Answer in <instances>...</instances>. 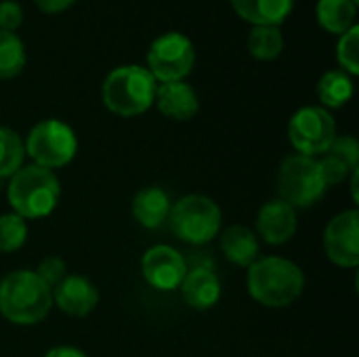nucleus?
I'll list each match as a JSON object with an SVG mask.
<instances>
[{
  "label": "nucleus",
  "mask_w": 359,
  "mask_h": 357,
  "mask_svg": "<svg viewBox=\"0 0 359 357\" xmlns=\"http://www.w3.org/2000/svg\"><path fill=\"white\" fill-rule=\"evenodd\" d=\"M326 181L322 177L318 158L309 156H288L278 173V189L280 200L290 204L292 208H307L322 200L326 194Z\"/></svg>",
  "instance_id": "39448f33"
},
{
  "label": "nucleus",
  "mask_w": 359,
  "mask_h": 357,
  "mask_svg": "<svg viewBox=\"0 0 359 357\" xmlns=\"http://www.w3.org/2000/svg\"><path fill=\"white\" fill-rule=\"evenodd\" d=\"M318 164H320V170H322V177H324L326 185H337V183L345 181L349 175H353V170H358V139L351 137V135L337 137L332 141V145L322 154Z\"/></svg>",
  "instance_id": "ddd939ff"
},
{
  "label": "nucleus",
  "mask_w": 359,
  "mask_h": 357,
  "mask_svg": "<svg viewBox=\"0 0 359 357\" xmlns=\"http://www.w3.org/2000/svg\"><path fill=\"white\" fill-rule=\"evenodd\" d=\"M23 156L25 147L21 137L11 128L0 126V179L13 177L23 166Z\"/></svg>",
  "instance_id": "b1692460"
},
{
  "label": "nucleus",
  "mask_w": 359,
  "mask_h": 357,
  "mask_svg": "<svg viewBox=\"0 0 359 357\" xmlns=\"http://www.w3.org/2000/svg\"><path fill=\"white\" fill-rule=\"evenodd\" d=\"M288 139L301 156L318 158L337 139V124L326 107H303L288 124Z\"/></svg>",
  "instance_id": "6e6552de"
},
{
  "label": "nucleus",
  "mask_w": 359,
  "mask_h": 357,
  "mask_svg": "<svg viewBox=\"0 0 359 357\" xmlns=\"http://www.w3.org/2000/svg\"><path fill=\"white\" fill-rule=\"evenodd\" d=\"M305 288L301 267L282 257H265L248 267L250 297L271 309L292 305Z\"/></svg>",
  "instance_id": "f257e3e1"
},
{
  "label": "nucleus",
  "mask_w": 359,
  "mask_h": 357,
  "mask_svg": "<svg viewBox=\"0 0 359 357\" xmlns=\"http://www.w3.org/2000/svg\"><path fill=\"white\" fill-rule=\"evenodd\" d=\"M25 65L23 42L6 29H0V80L15 78Z\"/></svg>",
  "instance_id": "5701e85b"
},
{
  "label": "nucleus",
  "mask_w": 359,
  "mask_h": 357,
  "mask_svg": "<svg viewBox=\"0 0 359 357\" xmlns=\"http://www.w3.org/2000/svg\"><path fill=\"white\" fill-rule=\"evenodd\" d=\"M181 295L183 301L194 309H210L221 299V282L217 274L208 267H191L187 269L183 282H181Z\"/></svg>",
  "instance_id": "2eb2a0df"
},
{
  "label": "nucleus",
  "mask_w": 359,
  "mask_h": 357,
  "mask_svg": "<svg viewBox=\"0 0 359 357\" xmlns=\"http://www.w3.org/2000/svg\"><path fill=\"white\" fill-rule=\"evenodd\" d=\"M158 109L172 120H189L196 116L200 101L196 90L185 82H164L160 88H156Z\"/></svg>",
  "instance_id": "dca6fc26"
},
{
  "label": "nucleus",
  "mask_w": 359,
  "mask_h": 357,
  "mask_svg": "<svg viewBox=\"0 0 359 357\" xmlns=\"http://www.w3.org/2000/svg\"><path fill=\"white\" fill-rule=\"evenodd\" d=\"M53 303H57V307L67 316L84 318L97 307L99 290L84 276H65L53 288Z\"/></svg>",
  "instance_id": "f8f14e48"
},
{
  "label": "nucleus",
  "mask_w": 359,
  "mask_h": 357,
  "mask_svg": "<svg viewBox=\"0 0 359 357\" xmlns=\"http://www.w3.org/2000/svg\"><path fill=\"white\" fill-rule=\"evenodd\" d=\"M257 227L267 244L271 246L286 244L297 234V210L280 198L271 200L263 204V208L259 210Z\"/></svg>",
  "instance_id": "4468645a"
},
{
  "label": "nucleus",
  "mask_w": 359,
  "mask_h": 357,
  "mask_svg": "<svg viewBox=\"0 0 359 357\" xmlns=\"http://www.w3.org/2000/svg\"><path fill=\"white\" fill-rule=\"evenodd\" d=\"M154 99L156 80L141 65L118 67L103 82V103L118 116H139L151 107Z\"/></svg>",
  "instance_id": "20e7f679"
},
{
  "label": "nucleus",
  "mask_w": 359,
  "mask_h": 357,
  "mask_svg": "<svg viewBox=\"0 0 359 357\" xmlns=\"http://www.w3.org/2000/svg\"><path fill=\"white\" fill-rule=\"evenodd\" d=\"M65 261L63 259H59V257H46L40 265H38V269H36V276L53 290L63 278H65Z\"/></svg>",
  "instance_id": "bb28decb"
},
{
  "label": "nucleus",
  "mask_w": 359,
  "mask_h": 357,
  "mask_svg": "<svg viewBox=\"0 0 359 357\" xmlns=\"http://www.w3.org/2000/svg\"><path fill=\"white\" fill-rule=\"evenodd\" d=\"M76 0H36V4L44 11V13H61L65 11L69 4H74Z\"/></svg>",
  "instance_id": "c85d7f7f"
},
{
  "label": "nucleus",
  "mask_w": 359,
  "mask_h": 357,
  "mask_svg": "<svg viewBox=\"0 0 359 357\" xmlns=\"http://www.w3.org/2000/svg\"><path fill=\"white\" fill-rule=\"evenodd\" d=\"M318 95L326 107H341L351 99L353 82L345 72H328L318 84Z\"/></svg>",
  "instance_id": "412c9836"
},
{
  "label": "nucleus",
  "mask_w": 359,
  "mask_h": 357,
  "mask_svg": "<svg viewBox=\"0 0 359 357\" xmlns=\"http://www.w3.org/2000/svg\"><path fill=\"white\" fill-rule=\"evenodd\" d=\"M236 13L255 25H280L294 6V0H231Z\"/></svg>",
  "instance_id": "6ab92c4d"
},
{
  "label": "nucleus",
  "mask_w": 359,
  "mask_h": 357,
  "mask_svg": "<svg viewBox=\"0 0 359 357\" xmlns=\"http://www.w3.org/2000/svg\"><path fill=\"white\" fill-rule=\"evenodd\" d=\"M27 240L25 219L19 215H0V252H15Z\"/></svg>",
  "instance_id": "393cba45"
},
{
  "label": "nucleus",
  "mask_w": 359,
  "mask_h": 357,
  "mask_svg": "<svg viewBox=\"0 0 359 357\" xmlns=\"http://www.w3.org/2000/svg\"><path fill=\"white\" fill-rule=\"evenodd\" d=\"M170 198L162 187H145L141 191L135 194L133 200V217L137 219L139 225L147 227V229H156L160 227L168 215H170Z\"/></svg>",
  "instance_id": "f3484780"
},
{
  "label": "nucleus",
  "mask_w": 359,
  "mask_h": 357,
  "mask_svg": "<svg viewBox=\"0 0 359 357\" xmlns=\"http://www.w3.org/2000/svg\"><path fill=\"white\" fill-rule=\"evenodd\" d=\"M196 61V50L194 44L187 36L183 34H164L158 40H154L149 53H147V63H149V74L154 80L164 82H179L185 78Z\"/></svg>",
  "instance_id": "1a4fd4ad"
},
{
  "label": "nucleus",
  "mask_w": 359,
  "mask_h": 357,
  "mask_svg": "<svg viewBox=\"0 0 359 357\" xmlns=\"http://www.w3.org/2000/svg\"><path fill=\"white\" fill-rule=\"evenodd\" d=\"M284 38L278 25H255L248 36L250 53L261 61H271L282 53Z\"/></svg>",
  "instance_id": "4be33fe9"
},
{
  "label": "nucleus",
  "mask_w": 359,
  "mask_h": 357,
  "mask_svg": "<svg viewBox=\"0 0 359 357\" xmlns=\"http://www.w3.org/2000/svg\"><path fill=\"white\" fill-rule=\"evenodd\" d=\"M21 19H23V11L17 2L13 0L0 2V29L13 32L15 27H19Z\"/></svg>",
  "instance_id": "cd10ccee"
},
{
  "label": "nucleus",
  "mask_w": 359,
  "mask_h": 357,
  "mask_svg": "<svg viewBox=\"0 0 359 357\" xmlns=\"http://www.w3.org/2000/svg\"><path fill=\"white\" fill-rule=\"evenodd\" d=\"M324 248L332 263L341 267L359 265V213L345 210L337 215L324 231Z\"/></svg>",
  "instance_id": "9d476101"
},
{
  "label": "nucleus",
  "mask_w": 359,
  "mask_h": 357,
  "mask_svg": "<svg viewBox=\"0 0 359 357\" xmlns=\"http://www.w3.org/2000/svg\"><path fill=\"white\" fill-rule=\"evenodd\" d=\"M53 307V290L36 271L19 269L0 282V314L17 326L42 322Z\"/></svg>",
  "instance_id": "f03ea898"
},
{
  "label": "nucleus",
  "mask_w": 359,
  "mask_h": 357,
  "mask_svg": "<svg viewBox=\"0 0 359 357\" xmlns=\"http://www.w3.org/2000/svg\"><path fill=\"white\" fill-rule=\"evenodd\" d=\"M170 227L187 244H206L221 231V210L206 196H185L170 208Z\"/></svg>",
  "instance_id": "423d86ee"
},
{
  "label": "nucleus",
  "mask_w": 359,
  "mask_h": 357,
  "mask_svg": "<svg viewBox=\"0 0 359 357\" xmlns=\"http://www.w3.org/2000/svg\"><path fill=\"white\" fill-rule=\"evenodd\" d=\"M44 357H88L76 347H53Z\"/></svg>",
  "instance_id": "c756f323"
},
{
  "label": "nucleus",
  "mask_w": 359,
  "mask_h": 357,
  "mask_svg": "<svg viewBox=\"0 0 359 357\" xmlns=\"http://www.w3.org/2000/svg\"><path fill=\"white\" fill-rule=\"evenodd\" d=\"M25 154L42 168H61L69 164L78 151L76 133L61 120H44L36 124L25 141Z\"/></svg>",
  "instance_id": "0eeeda50"
},
{
  "label": "nucleus",
  "mask_w": 359,
  "mask_h": 357,
  "mask_svg": "<svg viewBox=\"0 0 359 357\" xmlns=\"http://www.w3.org/2000/svg\"><path fill=\"white\" fill-rule=\"evenodd\" d=\"M141 271L145 282L162 292L175 290L181 286L185 274H187V263L181 257L179 250L160 244V246H151L143 259H141Z\"/></svg>",
  "instance_id": "9b49d317"
},
{
  "label": "nucleus",
  "mask_w": 359,
  "mask_h": 357,
  "mask_svg": "<svg viewBox=\"0 0 359 357\" xmlns=\"http://www.w3.org/2000/svg\"><path fill=\"white\" fill-rule=\"evenodd\" d=\"M355 2L353 0H320L318 2V21L324 29L332 34H345L353 27Z\"/></svg>",
  "instance_id": "aec40b11"
},
{
  "label": "nucleus",
  "mask_w": 359,
  "mask_h": 357,
  "mask_svg": "<svg viewBox=\"0 0 359 357\" xmlns=\"http://www.w3.org/2000/svg\"><path fill=\"white\" fill-rule=\"evenodd\" d=\"M8 204L21 219H40L50 215L61 196L59 179L53 170L38 164L21 166L8 183Z\"/></svg>",
  "instance_id": "7ed1b4c3"
},
{
  "label": "nucleus",
  "mask_w": 359,
  "mask_h": 357,
  "mask_svg": "<svg viewBox=\"0 0 359 357\" xmlns=\"http://www.w3.org/2000/svg\"><path fill=\"white\" fill-rule=\"evenodd\" d=\"M221 250L233 265L250 267L259 261V238L246 225H231L221 236Z\"/></svg>",
  "instance_id": "a211bd4d"
},
{
  "label": "nucleus",
  "mask_w": 359,
  "mask_h": 357,
  "mask_svg": "<svg viewBox=\"0 0 359 357\" xmlns=\"http://www.w3.org/2000/svg\"><path fill=\"white\" fill-rule=\"evenodd\" d=\"M339 63L347 69V74L355 76L359 72V27L353 25L341 36L339 48H337Z\"/></svg>",
  "instance_id": "a878e982"
}]
</instances>
